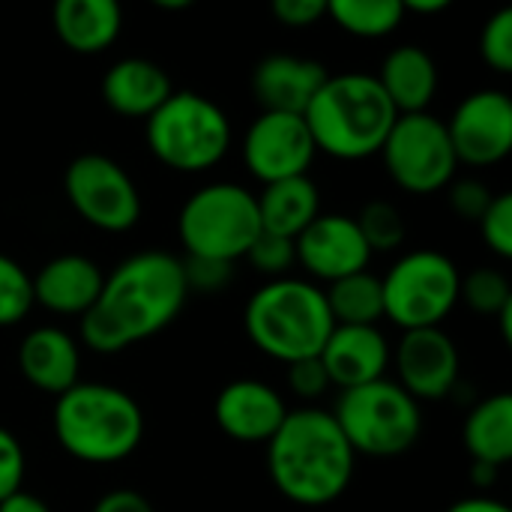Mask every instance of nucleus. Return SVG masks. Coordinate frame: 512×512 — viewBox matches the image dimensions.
Wrapping results in <instances>:
<instances>
[{"mask_svg": "<svg viewBox=\"0 0 512 512\" xmlns=\"http://www.w3.org/2000/svg\"><path fill=\"white\" fill-rule=\"evenodd\" d=\"M375 78L399 114L429 111L441 84L435 57L420 45H396L387 51Z\"/></svg>", "mask_w": 512, "mask_h": 512, "instance_id": "nucleus-23", "label": "nucleus"}, {"mask_svg": "<svg viewBox=\"0 0 512 512\" xmlns=\"http://www.w3.org/2000/svg\"><path fill=\"white\" fill-rule=\"evenodd\" d=\"M171 93L168 72L147 57H123L102 75V102L120 117L147 120Z\"/></svg>", "mask_w": 512, "mask_h": 512, "instance_id": "nucleus-21", "label": "nucleus"}, {"mask_svg": "<svg viewBox=\"0 0 512 512\" xmlns=\"http://www.w3.org/2000/svg\"><path fill=\"white\" fill-rule=\"evenodd\" d=\"M246 258H249V264L258 273H264L270 279H282L297 264V249H294V240L291 237H279V234L261 231L255 237V243L249 246Z\"/></svg>", "mask_w": 512, "mask_h": 512, "instance_id": "nucleus-32", "label": "nucleus"}, {"mask_svg": "<svg viewBox=\"0 0 512 512\" xmlns=\"http://www.w3.org/2000/svg\"><path fill=\"white\" fill-rule=\"evenodd\" d=\"M93 512H156V507L135 489H114L96 501Z\"/></svg>", "mask_w": 512, "mask_h": 512, "instance_id": "nucleus-39", "label": "nucleus"}, {"mask_svg": "<svg viewBox=\"0 0 512 512\" xmlns=\"http://www.w3.org/2000/svg\"><path fill=\"white\" fill-rule=\"evenodd\" d=\"M24 468H27V459H24L21 441L9 429L0 426V501L21 489Z\"/></svg>", "mask_w": 512, "mask_h": 512, "instance_id": "nucleus-36", "label": "nucleus"}, {"mask_svg": "<svg viewBox=\"0 0 512 512\" xmlns=\"http://www.w3.org/2000/svg\"><path fill=\"white\" fill-rule=\"evenodd\" d=\"M327 75V66L312 57L267 54L252 72V93L261 111L303 114Z\"/></svg>", "mask_w": 512, "mask_h": 512, "instance_id": "nucleus-18", "label": "nucleus"}, {"mask_svg": "<svg viewBox=\"0 0 512 512\" xmlns=\"http://www.w3.org/2000/svg\"><path fill=\"white\" fill-rule=\"evenodd\" d=\"M498 471H501V468H495V465H483V462H474V465H471V477H474V483H477V486H489V483H495V480H498Z\"/></svg>", "mask_w": 512, "mask_h": 512, "instance_id": "nucleus-43", "label": "nucleus"}, {"mask_svg": "<svg viewBox=\"0 0 512 512\" xmlns=\"http://www.w3.org/2000/svg\"><path fill=\"white\" fill-rule=\"evenodd\" d=\"M33 306V276L0 252V330L21 324Z\"/></svg>", "mask_w": 512, "mask_h": 512, "instance_id": "nucleus-30", "label": "nucleus"}, {"mask_svg": "<svg viewBox=\"0 0 512 512\" xmlns=\"http://www.w3.org/2000/svg\"><path fill=\"white\" fill-rule=\"evenodd\" d=\"M18 369L30 387L57 399L78 384V342L60 327H36L18 345Z\"/></svg>", "mask_w": 512, "mask_h": 512, "instance_id": "nucleus-20", "label": "nucleus"}, {"mask_svg": "<svg viewBox=\"0 0 512 512\" xmlns=\"http://www.w3.org/2000/svg\"><path fill=\"white\" fill-rule=\"evenodd\" d=\"M69 207L96 231L126 234L141 219V192L129 171L105 153H81L66 165Z\"/></svg>", "mask_w": 512, "mask_h": 512, "instance_id": "nucleus-11", "label": "nucleus"}, {"mask_svg": "<svg viewBox=\"0 0 512 512\" xmlns=\"http://www.w3.org/2000/svg\"><path fill=\"white\" fill-rule=\"evenodd\" d=\"M456 0H402L405 12H417V15H438L444 9H450Z\"/></svg>", "mask_w": 512, "mask_h": 512, "instance_id": "nucleus-42", "label": "nucleus"}, {"mask_svg": "<svg viewBox=\"0 0 512 512\" xmlns=\"http://www.w3.org/2000/svg\"><path fill=\"white\" fill-rule=\"evenodd\" d=\"M144 138L165 168L201 174L228 156L234 132L222 105L195 90H174L144 120Z\"/></svg>", "mask_w": 512, "mask_h": 512, "instance_id": "nucleus-6", "label": "nucleus"}, {"mask_svg": "<svg viewBox=\"0 0 512 512\" xmlns=\"http://www.w3.org/2000/svg\"><path fill=\"white\" fill-rule=\"evenodd\" d=\"M243 324L252 345L285 366L318 357L336 327L324 291L315 282L294 276L261 285L246 303Z\"/></svg>", "mask_w": 512, "mask_h": 512, "instance_id": "nucleus-5", "label": "nucleus"}, {"mask_svg": "<svg viewBox=\"0 0 512 512\" xmlns=\"http://www.w3.org/2000/svg\"><path fill=\"white\" fill-rule=\"evenodd\" d=\"M51 24L57 39L75 54L108 51L123 30L120 0H54Z\"/></svg>", "mask_w": 512, "mask_h": 512, "instance_id": "nucleus-22", "label": "nucleus"}, {"mask_svg": "<svg viewBox=\"0 0 512 512\" xmlns=\"http://www.w3.org/2000/svg\"><path fill=\"white\" fill-rule=\"evenodd\" d=\"M0 512H51V507H48L42 498H36V495L18 489V492H12L9 498L0 501Z\"/></svg>", "mask_w": 512, "mask_h": 512, "instance_id": "nucleus-40", "label": "nucleus"}, {"mask_svg": "<svg viewBox=\"0 0 512 512\" xmlns=\"http://www.w3.org/2000/svg\"><path fill=\"white\" fill-rule=\"evenodd\" d=\"M459 300H465L477 315L498 318L512 303L510 279L498 267H477L468 276H462Z\"/></svg>", "mask_w": 512, "mask_h": 512, "instance_id": "nucleus-29", "label": "nucleus"}, {"mask_svg": "<svg viewBox=\"0 0 512 512\" xmlns=\"http://www.w3.org/2000/svg\"><path fill=\"white\" fill-rule=\"evenodd\" d=\"M465 450L474 462L504 468L512 459V396L498 393L483 399L465 420Z\"/></svg>", "mask_w": 512, "mask_h": 512, "instance_id": "nucleus-25", "label": "nucleus"}, {"mask_svg": "<svg viewBox=\"0 0 512 512\" xmlns=\"http://www.w3.org/2000/svg\"><path fill=\"white\" fill-rule=\"evenodd\" d=\"M54 435L72 459L114 465L141 447L144 414L126 390L78 381L54 402Z\"/></svg>", "mask_w": 512, "mask_h": 512, "instance_id": "nucleus-4", "label": "nucleus"}, {"mask_svg": "<svg viewBox=\"0 0 512 512\" xmlns=\"http://www.w3.org/2000/svg\"><path fill=\"white\" fill-rule=\"evenodd\" d=\"M357 468V453L342 435L333 411H288L267 441V471L282 498L300 507H327L339 501Z\"/></svg>", "mask_w": 512, "mask_h": 512, "instance_id": "nucleus-2", "label": "nucleus"}, {"mask_svg": "<svg viewBox=\"0 0 512 512\" xmlns=\"http://www.w3.org/2000/svg\"><path fill=\"white\" fill-rule=\"evenodd\" d=\"M183 261V276H186V285L189 291H219L231 282V267L228 261H216V258H195V255H186L180 258Z\"/></svg>", "mask_w": 512, "mask_h": 512, "instance_id": "nucleus-35", "label": "nucleus"}, {"mask_svg": "<svg viewBox=\"0 0 512 512\" xmlns=\"http://www.w3.org/2000/svg\"><path fill=\"white\" fill-rule=\"evenodd\" d=\"M288 387L300 399H318L333 384H330V378H327V372L321 366V357H306V360L288 363Z\"/></svg>", "mask_w": 512, "mask_h": 512, "instance_id": "nucleus-37", "label": "nucleus"}, {"mask_svg": "<svg viewBox=\"0 0 512 512\" xmlns=\"http://www.w3.org/2000/svg\"><path fill=\"white\" fill-rule=\"evenodd\" d=\"M324 297H327L333 324L378 327V321L384 318V285L369 270H360V273L330 282Z\"/></svg>", "mask_w": 512, "mask_h": 512, "instance_id": "nucleus-26", "label": "nucleus"}, {"mask_svg": "<svg viewBox=\"0 0 512 512\" xmlns=\"http://www.w3.org/2000/svg\"><path fill=\"white\" fill-rule=\"evenodd\" d=\"M297 264L318 282H336L351 273L369 270L372 249L366 246L354 216L318 213L294 240Z\"/></svg>", "mask_w": 512, "mask_h": 512, "instance_id": "nucleus-14", "label": "nucleus"}, {"mask_svg": "<svg viewBox=\"0 0 512 512\" xmlns=\"http://www.w3.org/2000/svg\"><path fill=\"white\" fill-rule=\"evenodd\" d=\"M480 57L498 75L512 72V9L501 6L492 12L480 30Z\"/></svg>", "mask_w": 512, "mask_h": 512, "instance_id": "nucleus-31", "label": "nucleus"}, {"mask_svg": "<svg viewBox=\"0 0 512 512\" xmlns=\"http://www.w3.org/2000/svg\"><path fill=\"white\" fill-rule=\"evenodd\" d=\"M399 387L417 402H438L459 381V348L441 327L405 330L396 348Z\"/></svg>", "mask_w": 512, "mask_h": 512, "instance_id": "nucleus-15", "label": "nucleus"}, {"mask_svg": "<svg viewBox=\"0 0 512 512\" xmlns=\"http://www.w3.org/2000/svg\"><path fill=\"white\" fill-rule=\"evenodd\" d=\"M480 234L483 243L498 255V258H512V195L501 192L492 198L486 213L480 216Z\"/></svg>", "mask_w": 512, "mask_h": 512, "instance_id": "nucleus-33", "label": "nucleus"}, {"mask_svg": "<svg viewBox=\"0 0 512 512\" xmlns=\"http://www.w3.org/2000/svg\"><path fill=\"white\" fill-rule=\"evenodd\" d=\"M447 512H510V507L495 498H465V501H456Z\"/></svg>", "mask_w": 512, "mask_h": 512, "instance_id": "nucleus-41", "label": "nucleus"}, {"mask_svg": "<svg viewBox=\"0 0 512 512\" xmlns=\"http://www.w3.org/2000/svg\"><path fill=\"white\" fill-rule=\"evenodd\" d=\"M396 117L399 111L369 72L327 75L303 111L315 147L342 162L378 156Z\"/></svg>", "mask_w": 512, "mask_h": 512, "instance_id": "nucleus-3", "label": "nucleus"}, {"mask_svg": "<svg viewBox=\"0 0 512 512\" xmlns=\"http://www.w3.org/2000/svg\"><path fill=\"white\" fill-rule=\"evenodd\" d=\"M285 417V399L270 384L252 378L225 384L213 402L216 426L237 444H267Z\"/></svg>", "mask_w": 512, "mask_h": 512, "instance_id": "nucleus-16", "label": "nucleus"}, {"mask_svg": "<svg viewBox=\"0 0 512 512\" xmlns=\"http://www.w3.org/2000/svg\"><path fill=\"white\" fill-rule=\"evenodd\" d=\"M177 231L186 255L234 264L261 234L258 201L240 183H207L186 198Z\"/></svg>", "mask_w": 512, "mask_h": 512, "instance_id": "nucleus-8", "label": "nucleus"}, {"mask_svg": "<svg viewBox=\"0 0 512 512\" xmlns=\"http://www.w3.org/2000/svg\"><path fill=\"white\" fill-rule=\"evenodd\" d=\"M354 222H357L366 246L372 249V255L375 252H393V249H399L405 243V234H408L405 216L399 213V207L390 204V201H381V198L363 204V210L354 216Z\"/></svg>", "mask_w": 512, "mask_h": 512, "instance_id": "nucleus-28", "label": "nucleus"}, {"mask_svg": "<svg viewBox=\"0 0 512 512\" xmlns=\"http://www.w3.org/2000/svg\"><path fill=\"white\" fill-rule=\"evenodd\" d=\"M156 9H165V12H183V9H189L195 0H150Z\"/></svg>", "mask_w": 512, "mask_h": 512, "instance_id": "nucleus-44", "label": "nucleus"}, {"mask_svg": "<svg viewBox=\"0 0 512 512\" xmlns=\"http://www.w3.org/2000/svg\"><path fill=\"white\" fill-rule=\"evenodd\" d=\"M270 12L291 30H306L327 15V0H270Z\"/></svg>", "mask_w": 512, "mask_h": 512, "instance_id": "nucleus-38", "label": "nucleus"}, {"mask_svg": "<svg viewBox=\"0 0 512 512\" xmlns=\"http://www.w3.org/2000/svg\"><path fill=\"white\" fill-rule=\"evenodd\" d=\"M243 165L258 183L309 174L315 162V141L303 114L261 111L243 135Z\"/></svg>", "mask_w": 512, "mask_h": 512, "instance_id": "nucleus-13", "label": "nucleus"}, {"mask_svg": "<svg viewBox=\"0 0 512 512\" xmlns=\"http://www.w3.org/2000/svg\"><path fill=\"white\" fill-rule=\"evenodd\" d=\"M459 165L492 168L512 150V99L498 87H483L465 96L453 117L444 120Z\"/></svg>", "mask_w": 512, "mask_h": 512, "instance_id": "nucleus-12", "label": "nucleus"}, {"mask_svg": "<svg viewBox=\"0 0 512 512\" xmlns=\"http://www.w3.org/2000/svg\"><path fill=\"white\" fill-rule=\"evenodd\" d=\"M105 282L102 267L87 255H57L33 276V303L54 315L81 318L99 297Z\"/></svg>", "mask_w": 512, "mask_h": 512, "instance_id": "nucleus-19", "label": "nucleus"}, {"mask_svg": "<svg viewBox=\"0 0 512 512\" xmlns=\"http://www.w3.org/2000/svg\"><path fill=\"white\" fill-rule=\"evenodd\" d=\"M390 180L408 195H435L456 180V150L447 123L432 111L399 114L378 150Z\"/></svg>", "mask_w": 512, "mask_h": 512, "instance_id": "nucleus-10", "label": "nucleus"}, {"mask_svg": "<svg viewBox=\"0 0 512 512\" xmlns=\"http://www.w3.org/2000/svg\"><path fill=\"white\" fill-rule=\"evenodd\" d=\"M381 285L384 318H390L402 330L441 327V321L459 303L462 273L444 252L417 249L402 255L387 270Z\"/></svg>", "mask_w": 512, "mask_h": 512, "instance_id": "nucleus-9", "label": "nucleus"}, {"mask_svg": "<svg viewBox=\"0 0 512 512\" xmlns=\"http://www.w3.org/2000/svg\"><path fill=\"white\" fill-rule=\"evenodd\" d=\"M261 231L297 240L300 231L321 213V192L309 174L285 177L264 183V192L255 195Z\"/></svg>", "mask_w": 512, "mask_h": 512, "instance_id": "nucleus-24", "label": "nucleus"}, {"mask_svg": "<svg viewBox=\"0 0 512 512\" xmlns=\"http://www.w3.org/2000/svg\"><path fill=\"white\" fill-rule=\"evenodd\" d=\"M333 417L357 456L393 459L408 453L423 435L420 402L387 378L342 390Z\"/></svg>", "mask_w": 512, "mask_h": 512, "instance_id": "nucleus-7", "label": "nucleus"}, {"mask_svg": "<svg viewBox=\"0 0 512 512\" xmlns=\"http://www.w3.org/2000/svg\"><path fill=\"white\" fill-rule=\"evenodd\" d=\"M318 357L330 384L339 390H351L384 378L390 366V345L378 327L336 324Z\"/></svg>", "mask_w": 512, "mask_h": 512, "instance_id": "nucleus-17", "label": "nucleus"}, {"mask_svg": "<svg viewBox=\"0 0 512 512\" xmlns=\"http://www.w3.org/2000/svg\"><path fill=\"white\" fill-rule=\"evenodd\" d=\"M189 285L183 261L162 249H147L117 264L81 315V342L96 354H120L162 333L183 312Z\"/></svg>", "mask_w": 512, "mask_h": 512, "instance_id": "nucleus-1", "label": "nucleus"}, {"mask_svg": "<svg viewBox=\"0 0 512 512\" xmlns=\"http://www.w3.org/2000/svg\"><path fill=\"white\" fill-rule=\"evenodd\" d=\"M405 15L402 0H327V18L357 39H384L402 27Z\"/></svg>", "mask_w": 512, "mask_h": 512, "instance_id": "nucleus-27", "label": "nucleus"}, {"mask_svg": "<svg viewBox=\"0 0 512 512\" xmlns=\"http://www.w3.org/2000/svg\"><path fill=\"white\" fill-rule=\"evenodd\" d=\"M492 198H495V192L483 180H477V177L450 180V207H453V213L459 219L480 222V216L486 213Z\"/></svg>", "mask_w": 512, "mask_h": 512, "instance_id": "nucleus-34", "label": "nucleus"}]
</instances>
